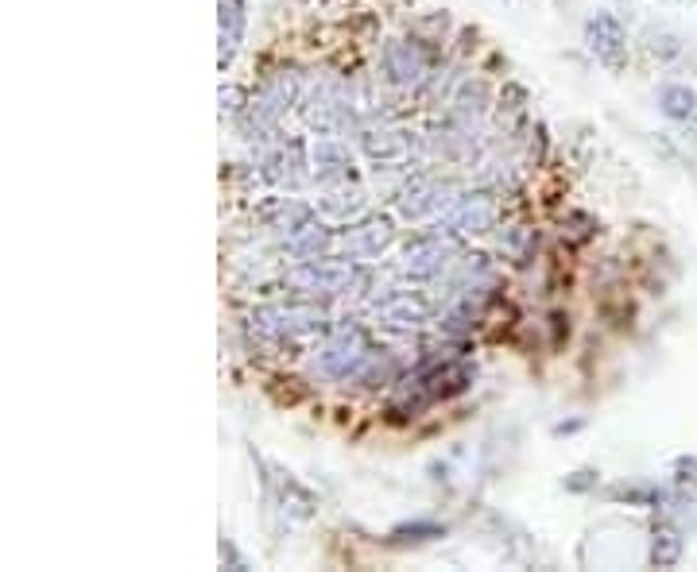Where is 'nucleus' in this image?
<instances>
[{
    "label": "nucleus",
    "instance_id": "obj_1",
    "mask_svg": "<svg viewBox=\"0 0 697 572\" xmlns=\"http://www.w3.org/2000/svg\"><path fill=\"white\" fill-rule=\"evenodd\" d=\"M473 364L469 359H426V364L415 367V375L403 379V398L400 406L408 411H423L431 403H442V398H453L473 383Z\"/></svg>",
    "mask_w": 697,
    "mask_h": 572
},
{
    "label": "nucleus",
    "instance_id": "obj_2",
    "mask_svg": "<svg viewBox=\"0 0 697 572\" xmlns=\"http://www.w3.org/2000/svg\"><path fill=\"white\" fill-rule=\"evenodd\" d=\"M253 329L264 341H295L326 329V309L311 302H287V306H264L253 314Z\"/></svg>",
    "mask_w": 697,
    "mask_h": 572
},
{
    "label": "nucleus",
    "instance_id": "obj_3",
    "mask_svg": "<svg viewBox=\"0 0 697 572\" xmlns=\"http://www.w3.org/2000/svg\"><path fill=\"white\" fill-rule=\"evenodd\" d=\"M356 283H361V272H356L353 259H326V256L303 259V264L283 275V286H291L298 294H345Z\"/></svg>",
    "mask_w": 697,
    "mask_h": 572
},
{
    "label": "nucleus",
    "instance_id": "obj_4",
    "mask_svg": "<svg viewBox=\"0 0 697 572\" xmlns=\"http://www.w3.org/2000/svg\"><path fill=\"white\" fill-rule=\"evenodd\" d=\"M295 97H298V78L295 73H275V78H267L264 86H261V93L248 101V112H245V128L248 132H264V128H272L275 120L283 117V112L295 105Z\"/></svg>",
    "mask_w": 697,
    "mask_h": 572
},
{
    "label": "nucleus",
    "instance_id": "obj_5",
    "mask_svg": "<svg viewBox=\"0 0 697 572\" xmlns=\"http://www.w3.org/2000/svg\"><path fill=\"white\" fill-rule=\"evenodd\" d=\"M586 47L605 70H624L628 62V31L612 12H593L586 20Z\"/></svg>",
    "mask_w": 697,
    "mask_h": 572
},
{
    "label": "nucleus",
    "instance_id": "obj_6",
    "mask_svg": "<svg viewBox=\"0 0 697 572\" xmlns=\"http://www.w3.org/2000/svg\"><path fill=\"white\" fill-rule=\"evenodd\" d=\"M458 252V240H453V233H438V236H423V240H411L408 248H403L400 264H395V272L408 275V279H434L438 272H442L445 264H450V256Z\"/></svg>",
    "mask_w": 697,
    "mask_h": 572
},
{
    "label": "nucleus",
    "instance_id": "obj_7",
    "mask_svg": "<svg viewBox=\"0 0 697 572\" xmlns=\"http://www.w3.org/2000/svg\"><path fill=\"white\" fill-rule=\"evenodd\" d=\"M369 341H364V333L356 329V325H342V329L334 333V337L326 341V348H322V372L334 375V379H348V375H356V367L369 359Z\"/></svg>",
    "mask_w": 697,
    "mask_h": 572
},
{
    "label": "nucleus",
    "instance_id": "obj_8",
    "mask_svg": "<svg viewBox=\"0 0 697 572\" xmlns=\"http://www.w3.org/2000/svg\"><path fill=\"white\" fill-rule=\"evenodd\" d=\"M497 198H489V194H465V198L453 201V209L442 217V228L453 236H477V233H489V228H497Z\"/></svg>",
    "mask_w": 697,
    "mask_h": 572
},
{
    "label": "nucleus",
    "instance_id": "obj_9",
    "mask_svg": "<svg viewBox=\"0 0 697 572\" xmlns=\"http://www.w3.org/2000/svg\"><path fill=\"white\" fill-rule=\"evenodd\" d=\"M384 67L392 73L395 86H423L426 78H431V59H426V51L419 43H411V39H395V43H387L384 51Z\"/></svg>",
    "mask_w": 697,
    "mask_h": 572
},
{
    "label": "nucleus",
    "instance_id": "obj_10",
    "mask_svg": "<svg viewBox=\"0 0 697 572\" xmlns=\"http://www.w3.org/2000/svg\"><path fill=\"white\" fill-rule=\"evenodd\" d=\"M245 39V0H217V67H233Z\"/></svg>",
    "mask_w": 697,
    "mask_h": 572
},
{
    "label": "nucleus",
    "instance_id": "obj_11",
    "mask_svg": "<svg viewBox=\"0 0 697 572\" xmlns=\"http://www.w3.org/2000/svg\"><path fill=\"white\" fill-rule=\"evenodd\" d=\"M267 492H272L275 506L295 522H306L314 514V506H318V500H314L291 472H279V469H272V476H267Z\"/></svg>",
    "mask_w": 697,
    "mask_h": 572
},
{
    "label": "nucleus",
    "instance_id": "obj_12",
    "mask_svg": "<svg viewBox=\"0 0 697 572\" xmlns=\"http://www.w3.org/2000/svg\"><path fill=\"white\" fill-rule=\"evenodd\" d=\"M450 194H453V186L450 183H442V178H415V183L408 186V190L400 194V214L403 217H426V214H438V209L450 201Z\"/></svg>",
    "mask_w": 697,
    "mask_h": 572
},
{
    "label": "nucleus",
    "instance_id": "obj_13",
    "mask_svg": "<svg viewBox=\"0 0 697 572\" xmlns=\"http://www.w3.org/2000/svg\"><path fill=\"white\" fill-rule=\"evenodd\" d=\"M342 244L348 259H376L392 244V225L387 220H364V225L348 228Z\"/></svg>",
    "mask_w": 697,
    "mask_h": 572
},
{
    "label": "nucleus",
    "instance_id": "obj_14",
    "mask_svg": "<svg viewBox=\"0 0 697 572\" xmlns=\"http://www.w3.org/2000/svg\"><path fill=\"white\" fill-rule=\"evenodd\" d=\"M376 314H380V322L392 325V329H419V325L431 322V302L419 298V294H400V298L384 302Z\"/></svg>",
    "mask_w": 697,
    "mask_h": 572
},
{
    "label": "nucleus",
    "instance_id": "obj_15",
    "mask_svg": "<svg viewBox=\"0 0 697 572\" xmlns=\"http://www.w3.org/2000/svg\"><path fill=\"white\" fill-rule=\"evenodd\" d=\"M361 144H364V151H369V159L387 162V167H395V162H408L411 159V136L408 132H395V128L364 132Z\"/></svg>",
    "mask_w": 697,
    "mask_h": 572
},
{
    "label": "nucleus",
    "instance_id": "obj_16",
    "mask_svg": "<svg viewBox=\"0 0 697 572\" xmlns=\"http://www.w3.org/2000/svg\"><path fill=\"white\" fill-rule=\"evenodd\" d=\"M348 167H353V159H348V151L337 140H318L311 151V175L318 178V183H342L348 178Z\"/></svg>",
    "mask_w": 697,
    "mask_h": 572
},
{
    "label": "nucleus",
    "instance_id": "obj_17",
    "mask_svg": "<svg viewBox=\"0 0 697 572\" xmlns=\"http://www.w3.org/2000/svg\"><path fill=\"white\" fill-rule=\"evenodd\" d=\"M306 117H311V125L322 128V132H342V128L348 125V105L334 93H318L311 101V112H306Z\"/></svg>",
    "mask_w": 697,
    "mask_h": 572
},
{
    "label": "nucleus",
    "instance_id": "obj_18",
    "mask_svg": "<svg viewBox=\"0 0 697 572\" xmlns=\"http://www.w3.org/2000/svg\"><path fill=\"white\" fill-rule=\"evenodd\" d=\"M283 240H287V252H291V256H298V259H314L322 248H330V233H326V228H322L314 217L306 220V225H298L295 233H287Z\"/></svg>",
    "mask_w": 697,
    "mask_h": 572
},
{
    "label": "nucleus",
    "instance_id": "obj_19",
    "mask_svg": "<svg viewBox=\"0 0 697 572\" xmlns=\"http://www.w3.org/2000/svg\"><path fill=\"white\" fill-rule=\"evenodd\" d=\"M683 550H686V542H683V534H678L675 526H659L651 534V565L655 569H675L678 561H683Z\"/></svg>",
    "mask_w": 697,
    "mask_h": 572
},
{
    "label": "nucleus",
    "instance_id": "obj_20",
    "mask_svg": "<svg viewBox=\"0 0 697 572\" xmlns=\"http://www.w3.org/2000/svg\"><path fill=\"white\" fill-rule=\"evenodd\" d=\"M659 112L670 120H690L697 112V93L690 86H662L659 89Z\"/></svg>",
    "mask_w": 697,
    "mask_h": 572
},
{
    "label": "nucleus",
    "instance_id": "obj_21",
    "mask_svg": "<svg viewBox=\"0 0 697 572\" xmlns=\"http://www.w3.org/2000/svg\"><path fill=\"white\" fill-rule=\"evenodd\" d=\"M303 167V151L298 147H283V151H275L272 159L264 162V175L272 178V183H287V186H298V170Z\"/></svg>",
    "mask_w": 697,
    "mask_h": 572
},
{
    "label": "nucleus",
    "instance_id": "obj_22",
    "mask_svg": "<svg viewBox=\"0 0 697 572\" xmlns=\"http://www.w3.org/2000/svg\"><path fill=\"white\" fill-rule=\"evenodd\" d=\"M369 206V198H364V190H334V194H326L322 198V209H326L334 220H348V217H356L361 209Z\"/></svg>",
    "mask_w": 697,
    "mask_h": 572
},
{
    "label": "nucleus",
    "instance_id": "obj_23",
    "mask_svg": "<svg viewBox=\"0 0 697 572\" xmlns=\"http://www.w3.org/2000/svg\"><path fill=\"white\" fill-rule=\"evenodd\" d=\"M431 538H445V526H438V522H408V526L392 530V542H431Z\"/></svg>",
    "mask_w": 697,
    "mask_h": 572
},
{
    "label": "nucleus",
    "instance_id": "obj_24",
    "mask_svg": "<svg viewBox=\"0 0 697 572\" xmlns=\"http://www.w3.org/2000/svg\"><path fill=\"white\" fill-rule=\"evenodd\" d=\"M589 487H597L593 469H581V472H573V476H566V492H589Z\"/></svg>",
    "mask_w": 697,
    "mask_h": 572
},
{
    "label": "nucleus",
    "instance_id": "obj_25",
    "mask_svg": "<svg viewBox=\"0 0 697 572\" xmlns=\"http://www.w3.org/2000/svg\"><path fill=\"white\" fill-rule=\"evenodd\" d=\"M222 565H233L237 572H245V569H248V561L240 558L237 545H233V542H222Z\"/></svg>",
    "mask_w": 697,
    "mask_h": 572
},
{
    "label": "nucleus",
    "instance_id": "obj_26",
    "mask_svg": "<svg viewBox=\"0 0 697 572\" xmlns=\"http://www.w3.org/2000/svg\"><path fill=\"white\" fill-rule=\"evenodd\" d=\"M675 469H678V484H683V487H686V484H690V487L697 484V461H690V456H683V461H678Z\"/></svg>",
    "mask_w": 697,
    "mask_h": 572
},
{
    "label": "nucleus",
    "instance_id": "obj_27",
    "mask_svg": "<svg viewBox=\"0 0 697 572\" xmlns=\"http://www.w3.org/2000/svg\"><path fill=\"white\" fill-rule=\"evenodd\" d=\"M222 112H240V89L222 86Z\"/></svg>",
    "mask_w": 697,
    "mask_h": 572
}]
</instances>
